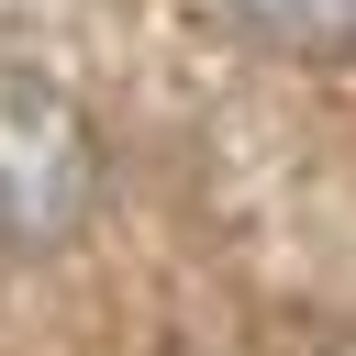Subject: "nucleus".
Wrapping results in <instances>:
<instances>
[{"mask_svg": "<svg viewBox=\"0 0 356 356\" xmlns=\"http://www.w3.org/2000/svg\"><path fill=\"white\" fill-rule=\"evenodd\" d=\"M100 211V134L89 111L0 56V256H44Z\"/></svg>", "mask_w": 356, "mask_h": 356, "instance_id": "1", "label": "nucleus"}, {"mask_svg": "<svg viewBox=\"0 0 356 356\" xmlns=\"http://www.w3.org/2000/svg\"><path fill=\"white\" fill-rule=\"evenodd\" d=\"M234 22L289 44V56H345L356 44V0H234Z\"/></svg>", "mask_w": 356, "mask_h": 356, "instance_id": "2", "label": "nucleus"}]
</instances>
